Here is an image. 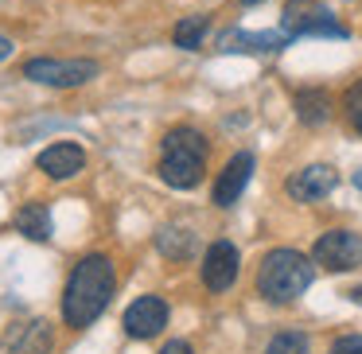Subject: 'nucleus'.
<instances>
[{
    "mask_svg": "<svg viewBox=\"0 0 362 354\" xmlns=\"http://www.w3.org/2000/svg\"><path fill=\"white\" fill-rule=\"evenodd\" d=\"M113 288H117V273H113V261L105 253H90L74 265V273L66 276L63 288V319L66 327H90L98 315L110 307Z\"/></svg>",
    "mask_w": 362,
    "mask_h": 354,
    "instance_id": "f257e3e1",
    "label": "nucleus"
},
{
    "mask_svg": "<svg viewBox=\"0 0 362 354\" xmlns=\"http://www.w3.org/2000/svg\"><path fill=\"white\" fill-rule=\"evenodd\" d=\"M315 276L312 257H304L300 249H273L257 269V292L269 304H292L308 292Z\"/></svg>",
    "mask_w": 362,
    "mask_h": 354,
    "instance_id": "f03ea898",
    "label": "nucleus"
},
{
    "mask_svg": "<svg viewBox=\"0 0 362 354\" xmlns=\"http://www.w3.org/2000/svg\"><path fill=\"white\" fill-rule=\"evenodd\" d=\"M206 167V141L195 129H172L160 148V179L175 191L199 187Z\"/></svg>",
    "mask_w": 362,
    "mask_h": 354,
    "instance_id": "7ed1b4c3",
    "label": "nucleus"
},
{
    "mask_svg": "<svg viewBox=\"0 0 362 354\" xmlns=\"http://www.w3.org/2000/svg\"><path fill=\"white\" fill-rule=\"evenodd\" d=\"M102 66L94 59H28L24 63V78L43 82L55 90H71V86H86L90 78H98Z\"/></svg>",
    "mask_w": 362,
    "mask_h": 354,
    "instance_id": "20e7f679",
    "label": "nucleus"
},
{
    "mask_svg": "<svg viewBox=\"0 0 362 354\" xmlns=\"http://www.w3.org/2000/svg\"><path fill=\"white\" fill-rule=\"evenodd\" d=\"M281 28L288 32V40H296V35H335V40H346V28H339L331 20V12L320 0H288V8L281 12Z\"/></svg>",
    "mask_w": 362,
    "mask_h": 354,
    "instance_id": "39448f33",
    "label": "nucleus"
},
{
    "mask_svg": "<svg viewBox=\"0 0 362 354\" xmlns=\"http://www.w3.org/2000/svg\"><path fill=\"white\" fill-rule=\"evenodd\" d=\"M312 261L331 269V273H351V269L362 265V234H354V230H327L315 242Z\"/></svg>",
    "mask_w": 362,
    "mask_h": 354,
    "instance_id": "423d86ee",
    "label": "nucleus"
},
{
    "mask_svg": "<svg viewBox=\"0 0 362 354\" xmlns=\"http://www.w3.org/2000/svg\"><path fill=\"white\" fill-rule=\"evenodd\" d=\"M129 338H156L168 327V304L160 296H141L125 307V319H121Z\"/></svg>",
    "mask_w": 362,
    "mask_h": 354,
    "instance_id": "0eeeda50",
    "label": "nucleus"
},
{
    "mask_svg": "<svg viewBox=\"0 0 362 354\" xmlns=\"http://www.w3.org/2000/svg\"><path fill=\"white\" fill-rule=\"evenodd\" d=\"M238 265H242V257H238V245H230V242H214L211 249H206V257H203V284L211 292H226L230 284L238 281Z\"/></svg>",
    "mask_w": 362,
    "mask_h": 354,
    "instance_id": "6e6552de",
    "label": "nucleus"
},
{
    "mask_svg": "<svg viewBox=\"0 0 362 354\" xmlns=\"http://www.w3.org/2000/svg\"><path fill=\"white\" fill-rule=\"evenodd\" d=\"M335 183H339L335 167L312 164V167H300V172L288 179V187H284V191H288L296 203H315V199L331 195V191H335Z\"/></svg>",
    "mask_w": 362,
    "mask_h": 354,
    "instance_id": "1a4fd4ad",
    "label": "nucleus"
},
{
    "mask_svg": "<svg viewBox=\"0 0 362 354\" xmlns=\"http://www.w3.org/2000/svg\"><path fill=\"white\" fill-rule=\"evenodd\" d=\"M35 164H40V172L47 175V179H71V175H78L82 167H86V152L71 141H59V144H51V148H43Z\"/></svg>",
    "mask_w": 362,
    "mask_h": 354,
    "instance_id": "9d476101",
    "label": "nucleus"
},
{
    "mask_svg": "<svg viewBox=\"0 0 362 354\" xmlns=\"http://www.w3.org/2000/svg\"><path fill=\"white\" fill-rule=\"evenodd\" d=\"M250 175H253V156L250 152H238V156L222 167L218 183H214V206H234L238 199H242Z\"/></svg>",
    "mask_w": 362,
    "mask_h": 354,
    "instance_id": "9b49d317",
    "label": "nucleus"
},
{
    "mask_svg": "<svg viewBox=\"0 0 362 354\" xmlns=\"http://www.w3.org/2000/svg\"><path fill=\"white\" fill-rule=\"evenodd\" d=\"M55 346V331L47 319H32L12 335V343L4 346V354H51Z\"/></svg>",
    "mask_w": 362,
    "mask_h": 354,
    "instance_id": "f8f14e48",
    "label": "nucleus"
},
{
    "mask_svg": "<svg viewBox=\"0 0 362 354\" xmlns=\"http://www.w3.org/2000/svg\"><path fill=\"white\" fill-rule=\"evenodd\" d=\"M16 230L24 237H32V242H51V211L43 203H28L16 211Z\"/></svg>",
    "mask_w": 362,
    "mask_h": 354,
    "instance_id": "ddd939ff",
    "label": "nucleus"
},
{
    "mask_svg": "<svg viewBox=\"0 0 362 354\" xmlns=\"http://www.w3.org/2000/svg\"><path fill=\"white\" fill-rule=\"evenodd\" d=\"M284 43H288V32H238L222 40V51H281Z\"/></svg>",
    "mask_w": 362,
    "mask_h": 354,
    "instance_id": "4468645a",
    "label": "nucleus"
},
{
    "mask_svg": "<svg viewBox=\"0 0 362 354\" xmlns=\"http://www.w3.org/2000/svg\"><path fill=\"white\" fill-rule=\"evenodd\" d=\"M296 117L304 125H323L331 117V94L327 90H300L296 94Z\"/></svg>",
    "mask_w": 362,
    "mask_h": 354,
    "instance_id": "2eb2a0df",
    "label": "nucleus"
},
{
    "mask_svg": "<svg viewBox=\"0 0 362 354\" xmlns=\"http://www.w3.org/2000/svg\"><path fill=\"white\" fill-rule=\"evenodd\" d=\"M206 28H211V20H206V16H183L180 24H175V32H172V43H175V47H183V51H195V47H203Z\"/></svg>",
    "mask_w": 362,
    "mask_h": 354,
    "instance_id": "dca6fc26",
    "label": "nucleus"
},
{
    "mask_svg": "<svg viewBox=\"0 0 362 354\" xmlns=\"http://www.w3.org/2000/svg\"><path fill=\"white\" fill-rule=\"evenodd\" d=\"M265 354H308V335L304 331H281V335L265 346Z\"/></svg>",
    "mask_w": 362,
    "mask_h": 354,
    "instance_id": "f3484780",
    "label": "nucleus"
},
{
    "mask_svg": "<svg viewBox=\"0 0 362 354\" xmlns=\"http://www.w3.org/2000/svg\"><path fill=\"white\" fill-rule=\"evenodd\" d=\"M156 245H160L164 257H187L191 253V234H183V230H160Z\"/></svg>",
    "mask_w": 362,
    "mask_h": 354,
    "instance_id": "a211bd4d",
    "label": "nucleus"
},
{
    "mask_svg": "<svg viewBox=\"0 0 362 354\" xmlns=\"http://www.w3.org/2000/svg\"><path fill=\"white\" fill-rule=\"evenodd\" d=\"M343 110H346V117H358V113H362V78L343 94Z\"/></svg>",
    "mask_w": 362,
    "mask_h": 354,
    "instance_id": "6ab92c4d",
    "label": "nucleus"
},
{
    "mask_svg": "<svg viewBox=\"0 0 362 354\" xmlns=\"http://www.w3.org/2000/svg\"><path fill=\"white\" fill-rule=\"evenodd\" d=\"M331 354H362V335H343L331 343Z\"/></svg>",
    "mask_w": 362,
    "mask_h": 354,
    "instance_id": "aec40b11",
    "label": "nucleus"
},
{
    "mask_svg": "<svg viewBox=\"0 0 362 354\" xmlns=\"http://www.w3.org/2000/svg\"><path fill=\"white\" fill-rule=\"evenodd\" d=\"M160 354H191V346L183 343V338H172V343H168V346H164V350H160Z\"/></svg>",
    "mask_w": 362,
    "mask_h": 354,
    "instance_id": "412c9836",
    "label": "nucleus"
},
{
    "mask_svg": "<svg viewBox=\"0 0 362 354\" xmlns=\"http://www.w3.org/2000/svg\"><path fill=\"white\" fill-rule=\"evenodd\" d=\"M12 51H16V43H12L8 35H0V63H4V59H8Z\"/></svg>",
    "mask_w": 362,
    "mask_h": 354,
    "instance_id": "4be33fe9",
    "label": "nucleus"
},
{
    "mask_svg": "<svg viewBox=\"0 0 362 354\" xmlns=\"http://www.w3.org/2000/svg\"><path fill=\"white\" fill-rule=\"evenodd\" d=\"M354 187L362 191V167H358V172H354Z\"/></svg>",
    "mask_w": 362,
    "mask_h": 354,
    "instance_id": "5701e85b",
    "label": "nucleus"
},
{
    "mask_svg": "<svg viewBox=\"0 0 362 354\" xmlns=\"http://www.w3.org/2000/svg\"><path fill=\"white\" fill-rule=\"evenodd\" d=\"M351 125H354V129H358V133H362V113H358V117H351Z\"/></svg>",
    "mask_w": 362,
    "mask_h": 354,
    "instance_id": "b1692460",
    "label": "nucleus"
},
{
    "mask_svg": "<svg viewBox=\"0 0 362 354\" xmlns=\"http://www.w3.org/2000/svg\"><path fill=\"white\" fill-rule=\"evenodd\" d=\"M242 4H261V0H242Z\"/></svg>",
    "mask_w": 362,
    "mask_h": 354,
    "instance_id": "393cba45",
    "label": "nucleus"
}]
</instances>
